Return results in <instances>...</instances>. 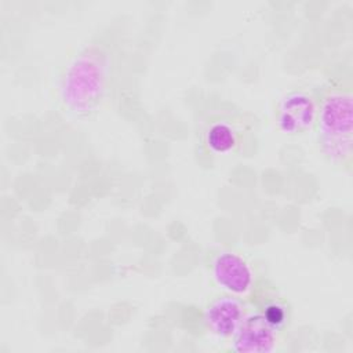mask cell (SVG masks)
<instances>
[{
    "label": "cell",
    "mask_w": 353,
    "mask_h": 353,
    "mask_svg": "<svg viewBox=\"0 0 353 353\" xmlns=\"http://www.w3.org/2000/svg\"><path fill=\"white\" fill-rule=\"evenodd\" d=\"M208 270L215 284L225 292L243 301H250L259 280L251 262L232 250H218L211 254Z\"/></svg>",
    "instance_id": "cell-2"
},
{
    "label": "cell",
    "mask_w": 353,
    "mask_h": 353,
    "mask_svg": "<svg viewBox=\"0 0 353 353\" xmlns=\"http://www.w3.org/2000/svg\"><path fill=\"white\" fill-rule=\"evenodd\" d=\"M247 313L245 301L223 294L212 298L203 310L207 330L222 341H230Z\"/></svg>",
    "instance_id": "cell-4"
},
{
    "label": "cell",
    "mask_w": 353,
    "mask_h": 353,
    "mask_svg": "<svg viewBox=\"0 0 353 353\" xmlns=\"http://www.w3.org/2000/svg\"><path fill=\"white\" fill-rule=\"evenodd\" d=\"M353 95L349 84L330 83L317 99L316 134L323 156L335 167H352Z\"/></svg>",
    "instance_id": "cell-1"
},
{
    "label": "cell",
    "mask_w": 353,
    "mask_h": 353,
    "mask_svg": "<svg viewBox=\"0 0 353 353\" xmlns=\"http://www.w3.org/2000/svg\"><path fill=\"white\" fill-rule=\"evenodd\" d=\"M280 331L272 327L258 310H247L230 342V350L239 353L274 352L280 343Z\"/></svg>",
    "instance_id": "cell-3"
},
{
    "label": "cell",
    "mask_w": 353,
    "mask_h": 353,
    "mask_svg": "<svg viewBox=\"0 0 353 353\" xmlns=\"http://www.w3.org/2000/svg\"><path fill=\"white\" fill-rule=\"evenodd\" d=\"M250 302L277 331L284 332L287 330L291 320L290 305L273 285L259 280Z\"/></svg>",
    "instance_id": "cell-7"
},
{
    "label": "cell",
    "mask_w": 353,
    "mask_h": 353,
    "mask_svg": "<svg viewBox=\"0 0 353 353\" xmlns=\"http://www.w3.org/2000/svg\"><path fill=\"white\" fill-rule=\"evenodd\" d=\"M245 127L233 116H215L203 128L201 143L211 156H228L243 148Z\"/></svg>",
    "instance_id": "cell-5"
},
{
    "label": "cell",
    "mask_w": 353,
    "mask_h": 353,
    "mask_svg": "<svg viewBox=\"0 0 353 353\" xmlns=\"http://www.w3.org/2000/svg\"><path fill=\"white\" fill-rule=\"evenodd\" d=\"M316 114L317 99L307 91L298 90L283 98L277 110V123L283 132L296 135L314 125Z\"/></svg>",
    "instance_id": "cell-6"
}]
</instances>
